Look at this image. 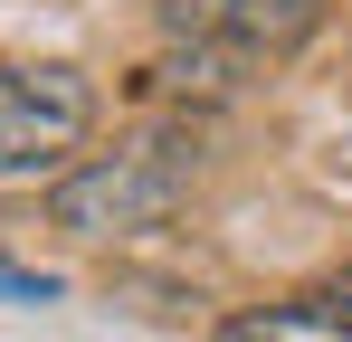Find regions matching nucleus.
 Wrapping results in <instances>:
<instances>
[{"instance_id": "1", "label": "nucleus", "mask_w": 352, "mask_h": 342, "mask_svg": "<svg viewBox=\"0 0 352 342\" xmlns=\"http://www.w3.org/2000/svg\"><path fill=\"white\" fill-rule=\"evenodd\" d=\"M181 190H190V152L172 133H143V143H115L105 162L58 181V228H76V238H133V228L172 219Z\"/></svg>"}, {"instance_id": "2", "label": "nucleus", "mask_w": 352, "mask_h": 342, "mask_svg": "<svg viewBox=\"0 0 352 342\" xmlns=\"http://www.w3.org/2000/svg\"><path fill=\"white\" fill-rule=\"evenodd\" d=\"M96 133V76L38 57V67H0V181H48L67 152H86Z\"/></svg>"}, {"instance_id": "3", "label": "nucleus", "mask_w": 352, "mask_h": 342, "mask_svg": "<svg viewBox=\"0 0 352 342\" xmlns=\"http://www.w3.org/2000/svg\"><path fill=\"white\" fill-rule=\"evenodd\" d=\"M162 29L210 67H267V57L305 48L314 0H162Z\"/></svg>"}, {"instance_id": "4", "label": "nucleus", "mask_w": 352, "mask_h": 342, "mask_svg": "<svg viewBox=\"0 0 352 342\" xmlns=\"http://www.w3.org/2000/svg\"><path fill=\"white\" fill-rule=\"evenodd\" d=\"M219 342H352V276H324L305 295H276V304H248L219 323Z\"/></svg>"}, {"instance_id": "5", "label": "nucleus", "mask_w": 352, "mask_h": 342, "mask_svg": "<svg viewBox=\"0 0 352 342\" xmlns=\"http://www.w3.org/2000/svg\"><path fill=\"white\" fill-rule=\"evenodd\" d=\"M0 295H19V304H48L58 285H48V276H29V266H0Z\"/></svg>"}]
</instances>
